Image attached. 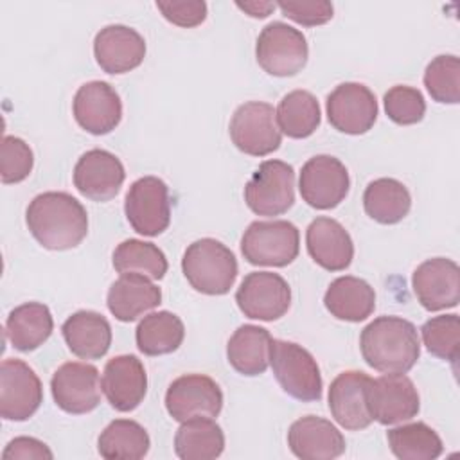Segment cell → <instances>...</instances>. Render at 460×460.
<instances>
[{"label":"cell","instance_id":"6da1fadb","mask_svg":"<svg viewBox=\"0 0 460 460\" xmlns=\"http://www.w3.org/2000/svg\"><path fill=\"white\" fill-rule=\"evenodd\" d=\"M25 221L32 237L47 250L75 248L88 234L86 208L68 192H41L29 203Z\"/></svg>","mask_w":460,"mask_h":460},{"label":"cell","instance_id":"7a4b0ae2","mask_svg":"<svg viewBox=\"0 0 460 460\" xmlns=\"http://www.w3.org/2000/svg\"><path fill=\"white\" fill-rule=\"evenodd\" d=\"M363 359L383 374H406L420 356L415 325L401 316H377L359 336Z\"/></svg>","mask_w":460,"mask_h":460},{"label":"cell","instance_id":"3957f363","mask_svg":"<svg viewBox=\"0 0 460 460\" xmlns=\"http://www.w3.org/2000/svg\"><path fill=\"white\" fill-rule=\"evenodd\" d=\"M181 271L198 293L226 295L237 279V259L221 241L203 237L183 252Z\"/></svg>","mask_w":460,"mask_h":460},{"label":"cell","instance_id":"277c9868","mask_svg":"<svg viewBox=\"0 0 460 460\" xmlns=\"http://www.w3.org/2000/svg\"><path fill=\"white\" fill-rule=\"evenodd\" d=\"M270 365L280 388L302 402L322 397V374L316 359L302 345L273 340L270 349Z\"/></svg>","mask_w":460,"mask_h":460},{"label":"cell","instance_id":"5b68a950","mask_svg":"<svg viewBox=\"0 0 460 460\" xmlns=\"http://www.w3.org/2000/svg\"><path fill=\"white\" fill-rule=\"evenodd\" d=\"M298 250V228L284 219L253 221L241 239V253L253 266H288L296 259Z\"/></svg>","mask_w":460,"mask_h":460},{"label":"cell","instance_id":"8992f818","mask_svg":"<svg viewBox=\"0 0 460 460\" xmlns=\"http://www.w3.org/2000/svg\"><path fill=\"white\" fill-rule=\"evenodd\" d=\"M309 47L302 31L284 23H268L255 43L259 66L275 77L296 75L307 63Z\"/></svg>","mask_w":460,"mask_h":460},{"label":"cell","instance_id":"52a82bcc","mask_svg":"<svg viewBox=\"0 0 460 460\" xmlns=\"http://www.w3.org/2000/svg\"><path fill=\"white\" fill-rule=\"evenodd\" d=\"M244 201L257 216H280L295 203V171L282 160H266L244 185Z\"/></svg>","mask_w":460,"mask_h":460},{"label":"cell","instance_id":"ba28073f","mask_svg":"<svg viewBox=\"0 0 460 460\" xmlns=\"http://www.w3.org/2000/svg\"><path fill=\"white\" fill-rule=\"evenodd\" d=\"M124 214L137 234L147 237L160 235L171 223L167 183L156 176L135 180L124 198Z\"/></svg>","mask_w":460,"mask_h":460},{"label":"cell","instance_id":"9c48e42d","mask_svg":"<svg viewBox=\"0 0 460 460\" xmlns=\"http://www.w3.org/2000/svg\"><path fill=\"white\" fill-rule=\"evenodd\" d=\"M228 131L234 146L250 156H266L277 151L282 142L275 110L262 101H248L237 106Z\"/></svg>","mask_w":460,"mask_h":460},{"label":"cell","instance_id":"30bf717a","mask_svg":"<svg viewBox=\"0 0 460 460\" xmlns=\"http://www.w3.org/2000/svg\"><path fill=\"white\" fill-rule=\"evenodd\" d=\"M349 171L336 156L316 155L302 165L298 190L313 208L329 210L338 207L349 194Z\"/></svg>","mask_w":460,"mask_h":460},{"label":"cell","instance_id":"8fae6325","mask_svg":"<svg viewBox=\"0 0 460 460\" xmlns=\"http://www.w3.org/2000/svg\"><path fill=\"white\" fill-rule=\"evenodd\" d=\"M235 302L244 316L273 322L288 313L291 288L279 273L252 271L241 280L235 291Z\"/></svg>","mask_w":460,"mask_h":460},{"label":"cell","instance_id":"7c38bea8","mask_svg":"<svg viewBox=\"0 0 460 460\" xmlns=\"http://www.w3.org/2000/svg\"><path fill=\"white\" fill-rule=\"evenodd\" d=\"M43 401L38 374L22 359H4L0 365V415L5 420L31 419Z\"/></svg>","mask_w":460,"mask_h":460},{"label":"cell","instance_id":"4fadbf2b","mask_svg":"<svg viewBox=\"0 0 460 460\" xmlns=\"http://www.w3.org/2000/svg\"><path fill=\"white\" fill-rule=\"evenodd\" d=\"M327 119L334 129L347 135H363L372 129L377 119L374 92L363 83H341L325 101Z\"/></svg>","mask_w":460,"mask_h":460},{"label":"cell","instance_id":"5bb4252c","mask_svg":"<svg viewBox=\"0 0 460 460\" xmlns=\"http://www.w3.org/2000/svg\"><path fill=\"white\" fill-rule=\"evenodd\" d=\"M167 413L183 422L192 417H217L223 408L219 385L205 374H185L176 377L165 392Z\"/></svg>","mask_w":460,"mask_h":460},{"label":"cell","instance_id":"9a60e30c","mask_svg":"<svg viewBox=\"0 0 460 460\" xmlns=\"http://www.w3.org/2000/svg\"><path fill=\"white\" fill-rule=\"evenodd\" d=\"M97 367L81 361L63 363L50 379V392L58 408L72 415L95 410L101 402Z\"/></svg>","mask_w":460,"mask_h":460},{"label":"cell","instance_id":"2e32d148","mask_svg":"<svg viewBox=\"0 0 460 460\" xmlns=\"http://www.w3.org/2000/svg\"><path fill=\"white\" fill-rule=\"evenodd\" d=\"M367 395L372 419L383 426L410 420L420 410L419 392L404 374H385L372 379Z\"/></svg>","mask_w":460,"mask_h":460},{"label":"cell","instance_id":"e0dca14e","mask_svg":"<svg viewBox=\"0 0 460 460\" xmlns=\"http://www.w3.org/2000/svg\"><path fill=\"white\" fill-rule=\"evenodd\" d=\"M411 288L426 311L456 307L460 300V268L446 257L428 259L415 268Z\"/></svg>","mask_w":460,"mask_h":460},{"label":"cell","instance_id":"ac0fdd59","mask_svg":"<svg viewBox=\"0 0 460 460\" xmlns=\"http://www.w3.org/2000/svg\"><path fill=\"white\" fill-rule=\"evenodd\" d=\"M72 111L75 122L92 135L113 131L122 119V102L117 90L106 81H90L74 95Z\"/></svg>","mask_w":460,"mask_h":460},{"label":"cell","instance_id":"d6986e66","mask_svg":"<svg viewBox=\"0 0 460 460\" xmlns=\"http://www.w3.org/2000/svg\"><path fill=\"white\" fill-rule=\"evenodd\" d=\"M122 162L106 149H90L79 156L74 167L75 189L92 201H110L124 183Z\"/></svg>","mask_w":460,"mask_h":460},{"label":"cell","instance_id":"ffe728a7","mask_svg":"<svg viewBox=\"0 0 460 460\" xmlns=\"http://www.w3.org/2000/svg\"><path fill=\"white\" fill-rule=\"evenodd\" d=\"M372 377L361 370L338 374L329 386V410L334 420L350 431L365 429L374 420L368 410V386Z\"/></svg>","mask_w":460,"mask_h":460},{"label":"cell","instance_id":"44dd1931","mask_svg":"<svg viewBox=\"0 0 460 460\" xmlns=\"http://www.w3.org/2000/svg\"><path fill=\"white\" fill-rule=\"evenodd\" d=\"M93 56L106 74H126L144 61L146 41L133 27L111 23L95 34Z\"/></svg>","mask_w":460,"mask_h":460},{"label":"cell","instance_id":"7402d4cb","mask_svg":"<svg viewBox=\"0 0 460 460\" xmlns=\"http://www.w3.org/2000/svg\"><path fill=\"white\" fill-rule=\"evenodd\" d=\"M101 386L111 408L133 411L146 397L147 374L137 356L120 354L106 363Z\"/></svg>","mask_w":460,"mask_h":460},{"label":"cell","instance_id":"603a6c76","mask_svg":"<svg viewBox=\"0 0 460 460\" xmlns=\"http://www.w3.org/2000/svg\"><path fill=\"white\" fill-rule=\"evenodd\" d=\"M288 446L302 460H332L345 453L341 431L331 420L316 415L300 417L289 426Z\"/></svg>","mask_w":460,"mask_h":460},{"label":"cell","instance_id":"cb8c5ba5","mask_svg":"<svg viewBox=\"0 0 460 460\" xmlns=\"http://www.w3.org/2000/svg\"><path fill=\"white\" fill-rule=\"evenodd\" d=\"M305 246L311 259L327 271H341L350 266L354 243L349 232L332 217H316L305 230Z\"/></svg>","mask_w":460,"mask_h":460},{"label":"cell","instance_id":"d4e9b609","mask_svg":"<svg viewBox=\"0 0 460 460\" xmlns=\"http://www.w3.org/2000/svg\"><path fill=\"white\" fill-rule=\"evenodd\" d=\"M162 291L149 277L140 273H122L108 289L106 304L119 322H133L144 313L158 307Z\"/></svg>","mask_w":460,"mask_h":460},{"label":"cell","instance_id":"484cf974","mask_svg":"<svg viewBox=\"0 0 460 460\" xmlns=\"http://www.w3.org/2000/svg\"><path fill=\"white\" fill-rule=\"evenodd\" d=\"M61 332L68 350L81 359H99L111 345V325L97 311H75L65 320Z\"/></svg>","mask_w":460,"mask_h":460},{"label":"cell","instance_id":"4316f807","mask_svg":"<svg viewBox=\"0 0 460 460\" xmlns=\"http://www.w3.org/2000/svg\"><path fill=\"white\" fill-rule=\"evenodd\" d=\"M323 304L338 320L363 322L376 309V293L367 280L345 275L329 284L323 295Z\"/></svg>","mask_w":460,"mask_h":460},{"label":"cell","instance_id":"83f0119b","mask_svg":"<svg viewBox=\"0 0 460 460\" xmlns=\"http://www.w3.org/2000/svg\"><path fill=\"white\" fill-rule=\"evenodd\" d=\"M271 341L273 338L268 329L244 323L237 327L226 343L228 363L243 376H259L270 365Z\"/></svg>","mask_w":460,"mask_h":460},{"label":"cell","instance_id":"f1b7e54d","mask_svg":"<svg viewBox=\"0 0 460 460\" xmlns=\"http://www.w3.org/2000/svg\"><path fill=\"white\" fill-rule=\"evenodd\" d=\"M54 331L50 309L41 302H25L14 307L5 322V334L20 352H31L43 345Z\"/></svg>","mask_w":460,"mask_h":460},{"label":"cell","instance_id":"f546056e","mask_svg":"<svg viewBox=\"0 0 460 460\" xmlns=\"http://www.w3.org/2000/svg\"><path fill=\"white\" fill-rule=\"evenodd\" d=\"M225 449V435L212 417H192L174 435V453L181 460H212Z\"/></svg>","mask_w":460,"mask_h":460},{"label":"cell","instance_id":"4dcf8cb0","mask_svg":"<svg viewBox=\"0 0 460 460\" xmlns=\"http://www.w3.org/2000/svg\"><path fill=\"white\" fill-rule=\"evenodd\" d=\"M363 208L368 217L381 225L402 221L411 208L410 190L395 178H377L363 192Z\"/></svg>","mask_w":460,"mask_h":460},{"label":"cell","instance_id":"1f68e13d","mask_svg":"<svg viewBox=\"0 0 460 460\" xmlns=\"http://www.w3.org/2000/svg\"><path fill=\"white\" fill-rule=\"evenodd\" d=\"M185 338V327L178 314L171 311L149 313L135 331L137 347L146 356H164L174 352Z\"/></svg>","mask_w":460,"mask_h":460},{"label":"cell","instance_id":"d6a6232c","mask_svg":"<svg viewBox=\"0 0 460 460\" xmlns=\"http://www.w3.org/2000/svg\"><path fill=\"white\" fill-rule=\"evenodd\" d=\"M149 446L147 431L131 419L111 420L97 440V451L106 460H138L147 455Z\"/></svg>","mask_w":460,"mask_h":460},{"label":"cell","instance_id":"836d02e7","mask_svg":"<svg viewBox=\"0 0 460 460\" xmlns=\"http://www.w3.org/2000/svg\"><path fill=\"white\" fill-rule=\"evenodd\" d=\"M279 129L289 138L311 137L322 120L320 104L307 90H293L286 93L275 111Z\"/></svg>","mask_w":460,"mask_h":460},{"label":"cell","instance_id":"e575fe53","mask_svg":"<svg viewBox=\"0 0 460 460\" xmlns=\"http://www.w3.org/2000/svg\"><path fill=\"white\" fill-rule=\"evenodd\" d=\"M390 451L401 460H433L442 455L444 444L426 422H411L386 431Z\"/></svg>","mask_w":460,"mask_h":460},{"label":"cell","instance_id":"d590c367","mask_svg":"<svg viewBox=\"0 0 460 460\" xmlns=\"http://www.w3.org/2000/svg\"><path fill=\"white\" fill-rule=\"evenodd\" d=\"M113 268L117 273H140L151 280H160L167 273L165 253L153 243L126 239L113 250Z\"/></svg>","mask_w":460,"mask_h":460},{"label":"cell","instance_id":"8d00e7d4","mask_svg":"<svg viewBox=\"0 0 460 460\" xmlns=\"http://www.w3.org/2000/svg\"><path fill=\"white\" fill-rule=\"evenodd\" d=\"M424 86L433 101L456 104L460 101V59L455 54L433 58L424 70Z\"/></svg>","mask_w":460,"mask_h":460},{"label":"cell","instance_id":"74e56055","mask_svg":"<svg viewBox=\"0 0 460 460\" xmlns=\"http://www.w3.org/2000/svg\"><path fill=\"white\" fill-rule=\"evenodd\" d=\"M420 332L429 354L446 361L458 359V352H460L458 314L433 316L420 327Z\"/></svg>","mask_w":460,"mask_h":460},{"label":"cell","instance_id":"f35d334b","mask_svg":"<svg viewBox=\"0 0 460 460\" xmlns=\"http://www.w3.org/2000/svg\"><path fill=\"white\" fill-rule=\"evenodd\" d=\"M385 111L388 119L399 126H410L422 120L426 113V101L420 90L406 84L392 86L385 97Z\"/></svg>","mask_w":460,"mask_h":460},{"label":"cell","instance_id":"ab89813d","mask_svg":"<svg viewBox=\"0 0 460 460\" xmlns=\"http://www.w3.org/2000/svg\"><path fill=\"white\" fill-rule=\"evenodd\" d=\"M34 165V155L29 144L18 137H4L0 146V178L2 183L23 181Z\"/></svg>","mask_w":460,"mask_h":460},{"label":"cell","instance_id":"60d3db41","mask_svg":"<svg viewBox=\"0 0 460 460\" xmlns=\"http://www.w3.org/2000/svg\"><path fill=\"white\" fill-rule=\"evenodd\" d=\"M277 7L282 11L284 16H288L289 20L305 25V27H314V25H322L327 23L332 14H334V7L331 2L327 0H302V2H279Z\"/></svg>","mask_w":460,"mask_h":460},{"label":"cell","instance_id":"b9f144b4","mask_svg":"<svg viewBox=\"0 0 460 460\" xmlns=\"http://www.w3.org/2000/svg\"><path fill=\"white\" fill-rule=\"evenodd\" d=\"M156 9L162 16L178 27H196L207 18V4L203 0H156Z\"/></svg>","mask_w":460,"mask_h":460},{"label":"cell","instance_id":"7bdbcfd3","mask_svg":"<svg viewBox=\"0 0 460 460\" xmlns=\"http://www.w3.org/2000/svg\"><path fill=\"white\" fill-rule=\"evenodd\" d=\"M54 455L47 447L45 442L34 437H16L13 438L5 449L2 451L4 460H29V458H47L50 460Z\"/></svg>","mask_w":460,"mask_h":460},{"label":"cell","instance_id":"ee69618b","mask_svg":"<svg viewBox=\"0 0 460 460\" xmlns=\"http://www.w3.org/2000/svg\"><path fill=\"white\" fill-rule=\"evenodd\" d=\"M235 5L241 11H244L246 14H250L252 18H266L277 7V4H273V2H259V0L235 2Z\"/></svg>","mask_w":460,"mask_h":460}]
</instances>
